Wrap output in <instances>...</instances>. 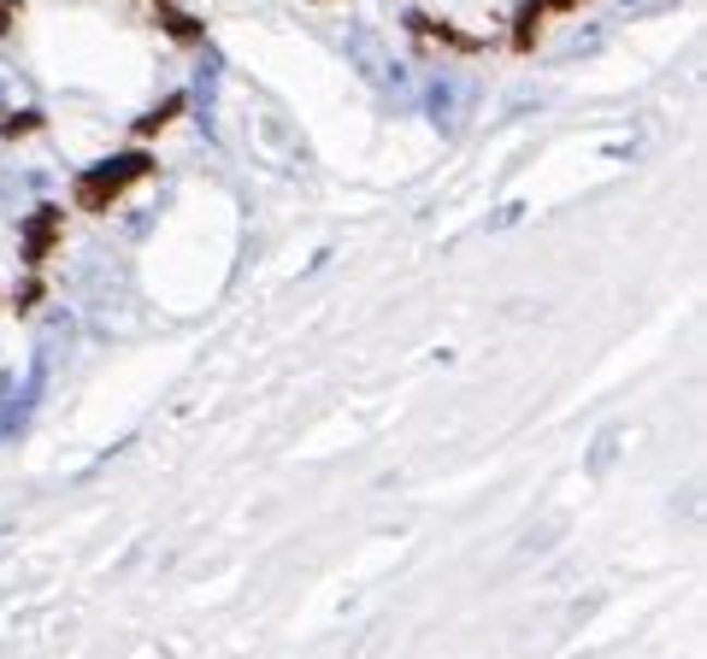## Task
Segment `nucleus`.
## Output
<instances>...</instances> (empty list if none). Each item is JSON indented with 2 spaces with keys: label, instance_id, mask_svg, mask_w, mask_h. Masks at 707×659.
I'll return each instance as SVG.
<instances>
[{
  "label": "nucleus",
  "instance_id": "nucleus-1",
  "mask_svg": "<svg viewBox=\"0 0 707 659\" xmlns=\"http://www.w3.org/2000/svg\"><path fill=\"white\" fill-rule=\"evenodd\" d=\"M148 171H154L148 154H124V159H107V166L83 171V178H77V207L83 212H107L112 200H119L130 183H142Z\"/></svg>",
  "mask_w": 707,
  "mask_h": 659
},
{
  "label": "nucleus",
  "instance_id": "nucleus-2",
  "mask_svg": "<svg viewBox=\"0 0 707 659\" xmlns=\"http://www.w3.org/2000/svg\"><path fill=\"white\" fill-rule=\"evenodd\" d=\"M60 236H65V212H60V207H36L31 224H24V259H31V266H41V259L60 247Z\"/></svg>",
  "mask_w": 707,
  "mask_h": 659
},
{
  "label": "nucleus",
  "instance_id": "nucleus-3",
  "mask_svg": "<svg viewBox=\"0 0 707 659\" xmlns=\"http://www.w3.org/2000/svg\"><path fill=\"white\" fill-rule=\"evenodd\" d=\"M537 30H543V7L537 0H519V24H513V48L531 53L537 48Z\"/></svg>",
  "mask_w": 707,
  "mask_h": 659
},
{
  "label": "nucleus",
  "instance_id": "nucleus-4",
  "mask_svg": "<svg viewBox=\"0 0 707 659\" xmlns=\"http://www.w3.org/2000/svg\"><path fill=\"white\" fill-rule=\"evenodd\" d=\"M413 30H418V36H437V41H449V48H460V53H484V41H478V36H460L454 24H437V19H413Z\"/></svg>",
  "mask_w": 707,
  "mask_h": 659
},
{
  "label": "nucleus",
  "instance_id": "nucleus-5",
  "mask_svg": "<svg viewBox=\"0 0 707 659\" xmlns=\"http://www.w3.org/2000/svg\"><path fill=\"white\" fill-rule=\"evenodd\" d=\"M154 12H160L166 36H178V41H195V36H200V19H190V12H178L171 0H154Z\"/></svg>",
  "mask_w": 707,
  "mask_h": 659
},
{
  "label": "nucleus",
  "instance_id": "nucleus-6",
  "mask_svg": "<svg viewBox=\"0 0 707 659\" xmlns=\"http://www.w3.org/2000/svg\"><path fill=\"white\" fill-rule=\"evenodd\" d=\"M178 112H183V95H171L160 112H142V119H136V136H160V130L178 119Z\"/></svg>",
  "mask_w": 707,
  "mask_h": 659
},
{
  "label": "nucleus",
  "instance_id": "nucleus-7",
  "mask_svg": "<svg viewBox=\"0 0 707 659\" xmlns=\"http://www.w3.org/2000/svg\"><path fill=\"white\" fill-rule=\"evenodd\" d=\"M31 130H41L36 112H19V119H0V136H31Z\"/></svg>",
  "mask_w": 707,
  "mask_h": 659
},
{
  "label": "nucleus",
  "instance_id": "nucleus-8",
  "mask_svg": "<svg viewBox=\"0 0 707 659\" xmlns=\"http://www.w3.org/2000/svg\"><path fill=\"white\" fill-rule=\"evenodd\" d=\"M19 12H24V0H0V36L19 30Z\"/></svg>",
  "mask_w": 707,
  "mask_h": 659
},
{
  "label": "nucleus",
  "instance_id": "nucleus-9",
  "mask_svg": "<svg viewBox=\"0 0 707 659\" xmlns=\"http://www.w3.org/2000/svg\"><path fill=\"white\" fill-rule=\"evenodd\" d=\"M313 7H330V0H313Z\"/></svg>",
  "mask_w": 707,
  "mask_h": 659
}]
</instances>
